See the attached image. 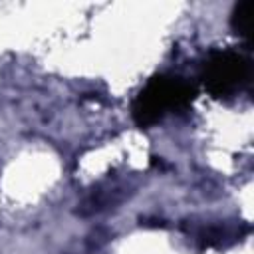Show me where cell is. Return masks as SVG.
<instances>
[{
    "label": "cell",
    "instance_id": "obj_2",
    "mask_svg": "<svg viewBox=\"0 0 254 254\" xmlns=\"http://www.w3.org/2000/svg\"><path fill=\"white\" fill-rule=\"evenodd\" d=\"M250 81V60L236 50H212L200 67L202 89L214 99L238 93Z\"/></svg>",
    "mask_w": 254,
    "mask_h": 254
},
{
    "label": "cell",
    "instance_id": "obj_1",
    "mask_svg": "<svg viewBox=\"0 0 254 254\" xmlns=\"http://www.w3.org/2000/svg\"><path fill=\"white\" fill-rule=\"evenodd\" d=\"M198 95V87L181 75H153L131 103V115L137 127L149 129L171 111H185Z\"/></svg>",
    "mask_w": 254,
    "mask_h": 254
},
{
    "label": "cell",
    "instance_id": "obj_3",
    "mask_svg": "<svg viewBox=\"0 0 254 254\" xmlns=\"http://www.w3.org/2000/svg\"><path fill=\"white\" fill-rule=\"evenodd\" d=\"M230 28L246 44L252 42V30H254V2L252 0H244L234 6L230 14Z\"/></svg>",
    "mask_w": 254,
    "mask_h": 254
}]
</instances>
